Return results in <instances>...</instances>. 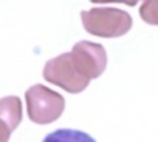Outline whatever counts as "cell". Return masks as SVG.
Listing matches in <instances>:
<instances>
[{"mask_svg":"<svg viewBox=\"0 0 158 142\" xmlns=\"http://www.w3.org/2000/svg\"><path fill=\"white\" fill-rule=\"evenodd\" d=\"M106 65L107 54L102 45L77 42L73 51L64 53L45 63L44 77L68 93H81L92 79L104 73Z\"/></svg>","mask_w":158,"mask_h":142,"instance_id":"cell-1","label":"cell"},{"mask_svg":"<svg viewBox=\"0 0 158 142\" xmlns=\"http://www.w3.org/2000/svg\"><path fill=\"white\" fill-rule=\"evenodd\" d=\"M81 19L84 28L99 37H119L132 26V19L126 11L116 8H93L82 11Z\"/></svg>","mask_w":158,"mask_h":142,"instance_id":"cell-2","label":"cell"},{"mask_svg":"<svg viewBox=\"0 0 158 142\" xmlns=\"http://www.w3.org/2000/svg\"><path fill=\"white\" fill-rule=\"evenodd\" d=\"M25 99L28 117L37 125L54 122L57 117H60L65 108V99L59 93L40 84L28 88L25 93Z\"/></svg>","mask_w":158,"mask_h":142,"instance_id":"cell-3","label":"cell"},{"mask_svg":"<svg viewBox=\"0 0 158 142\" xmlns=\"http://www.w3.org/2000/svg\"><path fill=\"white\" fill-rule=\"evenodd\" d=\"M22 120V101L17 96L0 99V142H8Z\"/></svg>","mask_w":158,"mask_h":142,"instance_id":"cell-4","label":"cell"},{"mask_svg":"<svg viewBox=\"0 0 158 142\" xmlns=\"http://www.w3.org/2000/svg\"><path fill=\"white\" fill-rule=\"evenodd\" d=\"M42 142H96L89 133L74 128H59L45 136Z\"/></svg>","mask_w":158,"mask_h":142,"instance_id":"cell-5","label":"cell"},{"mask_svg":"<svg viewBox=\"0 0 158 142\" xmlns=\"http://www.w3.org/2000/svg\"><path fill=\"white\" fill-rule=\"evenodd\" d=\"M141 19L150 25H158V2H146L139 10Z\"/></svg>","mask_w":158,"mask_h":142,"instance_id":"cell-6","label":"cell"}]
</instances>
